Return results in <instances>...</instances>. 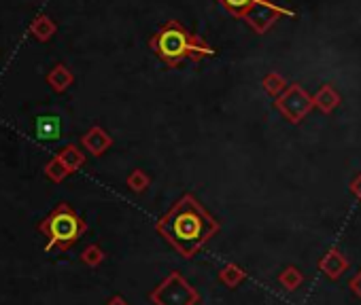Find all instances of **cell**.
Listing matches in <instances>:
<instances>
[{"label": "cell", "instance_id": "cell-1", "mask_svg": "<svg viewBox=\"0 0 361 305\" xmlns=\"http://www.w3.org/2000/svg\"><path fill=\"white\" fill-rule=\"evenodd\" d=\"M157 231L183 257H194L219 231V223L200 206L194 195H185L177 201V206L171 212L162 216V221L157 223Z\"/></svg>", "mask_w": 361, "mask_h": 305}, {"label": "cell", "instance_id": "cell-2", "mask_svg": "<svg viewBox=\"0 0 361 305\" xmlns=\"http://www.w3.org/2000/svg\"><path fill=\"white\" fill-rule=\"evenodd\" d=\"M149 47L153 49V54L160 60H164L168 66H177L183 60L198 62V60L215 54L210 45H206L198 34L189 32L179 21L164 23L162 28L151 36Z\"/></svg>", "mask_w": 361, "mask_h": 305}, {"label": "cell", "instance_id": "cell-3", "mask_svg": "<svg viewBox=\"0 0 361 305\" xmlns=\"http://www.w3.org/2000/svg\"><path fill=\"white\" fill-rule=\"evenodd\" d=\"M41 231L50 238L47 250L54 246L60 250H66L87 231V225L85 221H81L75 212H72L66 203H60V206L50 214V218L41 225Z\"/></svg>", "mask_w": 361, "mask_h": 305}, {"label": "cell", "instance_id": "cell-4", "mask_svg": "<svg viewBox=\"0 0 361 305\" xmlns=\"http://www.w3.org/2000/svg\"><path fill=\"white\" fill-rule=\"evenodd\" d=\"M149 299L155 305H196L198 293L179 273H173L149 295Z\"/></svg>", "mask_w": 361, "mask_h": 305}, {"label": "cell", "instance_id": "cell-5", "mask_svg": "<svg viewBox=\"0 0 361 305\" xmlns=\"http://www.w3.org/2000/svg\"><path fill=\"white\" fill-rule=\"evenodd\" d=\"M276 106L289 121H300L310 111L312 100L308 98V93L304 89H300L298 85H292L289 89L283 91V95L276 102Z\"/></svg>", "mask_w": 361, "mask_h": 305}, {"label": "cell", "instance_id": "cell-6", "mask_svg": "<svg viewBox=\"0 0 361 305\" xmlns=\"http://www.w3.org/2000/svg\"><path fill=\"white\" fill-rule=\"evenodd\" d=\"M319 267L321 271L329 278V280H338L344 275V271L349 269V259L344 257V254L340 250H329L325 257L319 261Z\"/></svg>", "mask_w": 361, "mask_h": 305}, {"label": "cell", "instance_id": "cell-7", "mask_svg": "<svg viewBox=\"0 0 361 305\" xmlns=\"http://www.w3.org/2000/svg\"><path fill=\"white\" fill-rule=\"evenodd\" d=\"M111 136L102 130V127H91V130L81 138V144L91 152V155H102V152L111 146Z\"/></svg>", "mask_w": 361, "mask_h": 305}, {"label": "cell", "instance_id": "cell-8", "mask_svg": "<svg viewBox=\"0 0 361 305\" xmlns=\"http://www.w3.org/2000/svg\"><path fill=\"white\" fill-rule=\"evenodd\" d=\"M56 30H58V25H56V21H54L50 15H39V17L30 23V34H32L36 41H41V43L50 41V38L56 34Z\"/></svg>", "mask_w": 361, "mask_h": 305}, {"label": "cell", "instance_id": "cell-9", "mask_svg": "<svg viewBox=\"0 0 361 305\" xmlns=\"http://www.w3.org/2000/svg\"><path fill=\"white\" fill-rule=\"evenodd\" d=\"M72 72L64 66V64H56L54 66V70L47 74V83L52 85V89L54 91H64V89H68L70 85H72Z\"/></svg>", "mask_w": 361, "mask_h": 305}, {"label": "cell", "instance_id": "cell-10", "mask_svg": "<svg viewBox=\"0 0 361 305\" xmlns=\"http://www.w3.org/2000/svg\"><path fill=\"white\" fill-rule=\"evenodd\" d=\"M58 159L62 161V166L68 170V172H75L83 161H85V157H83V152L77 148V146H66L62 152H60V155H58Z\"/></svg>", "mask_w": 361, "mask_h": 305}, {"label": "cell", "instance_id": "cell-11", "mask_svg": "<svg viewBox=\"0 0 361 305\" xmlns=\"http://www.w3.org/2000/svg\"><path fill=\"white\" fill-rule=\"evenodd\" d=\"M315 102H317V106L323 111V113H331L336 106H338V102H340V98H338V93L333 91V87H329V85H325L319 93H317V98H315Z\"/></svg>", "mask_w": 361, "mask_h": 305}, {"label": "cell", "instance_id": "cell-12", "mask_svg": "<svg viewBox=\"0 0 361 305\" xmlns=\"http://www.w3.org/2000/svg\"><path fill=\"white\" fill-rule=\"evenodd\" d=\"M36 130H39V136L45 138V140H56L60 138V125H58V117H41L39 125H36Z\"/></svg>", "mask_w": 361, "mask_h": 305}, {"label": "cell", "instance_id": "cell-13", "mask_svg": "<svg viewBox=\"0 0 361 305\" xmlns=\"http://www.w3.org/2000/svg\"><path fill=\"white\" fill-rule=\"evenodd\" d=\"M219 3H221L230 13H234V15H238V17H245L255 5L263 3V0H219Z\"/></svg>", "mask_w": 361, "mask_h": 305}, {"label": "cell", "instance_id": "cell-14", "mask_svg": "<svg viewBox=\"0 0 361 305\" xmlns=\"http://www.w3.org/2000/svg\"><path fill=\"white\" fill-rule=\"evenodd\" d=\"M278 282L287 289V291H296L300 289V284L304 282V275L298 267H287L283 269V273L278 275Z\"/></svg>", "mask_w": 361, "mask_h": 305}, {"label": "cell", "instance_id": "cell-15", "mask_svg": "<svg viewBox=\"0 0 361 305\" xmlns=\"http://www.w3.org/2000/svg\"><path fill=\"white\" fill-rule=\"evenodd\" d=\"M219 278H221L223 284H228L230 289H234V286H238V284L245 280V271L240 269V267H236V265H226V267L221 269Z\"/></svg>", "mask_w": 361, "mask_h": 305}, {"label": "cell", "instance_id": "cell-16", "mask_svg": "<svg viewBox=\"0 0 361 305\" xmlns=\"http://www.w3.org/2000/svg\"><path fill=\"white\" fill-rule=\"evenodd\" d=\"M128 187L132 189V191H144L149 187V176L144 174L142 170H134L130 176H128Z\"/></svg>", "mask_w": 361, "mask_h": 305}, {"label": "cell", "instance_id": "cell-17", "mask_svg": "<svg viewBox=\"0 0 361 305\" xmlns=\"http://www.w3.org/2000/svg\"><path fill=\"white\" fill-rule=\"evenodd\" d=\"M263 89H266L268 93H272V95H278L285 89V81L281 79L278 74H268L266 79H263Z\"/></svg>", "mask_w": 361, "mask_h": 305}, {"label": "cell", "instance_id": "cell-18", "mask_svg": "<svg viewBox=\"0 0 361 305\" xmlns=\"http://www.w3.org/2000/svg\"><path fill=\"white\" fill-rule=\"evenodd\" d=\"M102 259H105V254L100 252L98 246H89L83 250V261L87 265H98V263H102Z\"/></svg>", "mask_w": 361, "mask_h": 305}, {"label": "cell", "instance_id": "cell-19", "mask_svg": "<svg viewBox=\"0 0 361 305\" xmlns=\"http://www.w3.org/2000/svg\"><path fill=\"white\" fill-rule=\"evenodd\" d=\"M66 174H70V172L62 166V161H60L58 157H56L50 166H47V176L54 178V181H62V178H64Z\"/></svg>", "mask_w": 361, "mask_h": 305}, {"label": "cell", "instance_id": "cell-20", "mask_svg": "<svg viewBox=\"0 0 361 305\" xmlns=\"http://www.w3.org/2000/svg\"><path fill=\"white\" fill-rule=\"evenodd\" d=\"M349 289H351V291H353V293H355V295L361 299V269L357 271V275H355V278L351 280V282H349Z\"/></svg>", "mask_w": 361, "mask_h": 305}, {"label": "cell", "instance_id": "cell-21", "mask_svg": "<svg viewBox=\"0 0 361 305\" xmlns=\"http://www.w3.org/2000/svg\"><path fill=\"white\" fill-rule=\"evenodd\" d=\"M351 191H353V193H355V195L361 199V174H359V176L355 178V181L351 183Z\"/></svg>", "mask_w": 361, "mask_h": 305}, {"label": "cell", "instance_id": "cell-22", "mask_svg": "<svg viewBox=\"0 0 361 305\" xmlns=\"http://www.w3.org/2000/svg\"><path fill=\"white\" fill-rule=\"evenodd\" d=\"M109 305H128V303H126V299H122V297H113V299L109 301Z\"/></svg>", "mask_w": 361, "mask_h": 305}]
</instances>
